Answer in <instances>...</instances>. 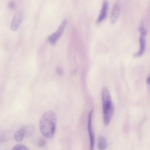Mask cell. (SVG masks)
<instances>
[{"label": "cell", "instance_id": "obj_10", "mask_svg": "<svg viewBox=\"0 0 150 150\" xmlns=\"http://www.w3.org/2000/svg\"><path fill=\"white\" fill-rule=\"evenodd\" d=\"M114 106L112 104L110 108L103 113V122L106 125H108L110 122L114 112Z\"/></svg>", "mask_w": 150, "mask_h": 150}, {"label": "cell", "instance_id": "obj_9", "mask_svg": "<svg viewBox=\"0 0 150 150\" xmlns=\"http://www.w3.org/2000/svg\"><path fill=\"white\" fill-rule=\"evenodd\" d=\"M109 3L107 0L103 1L100 14L96 21L98 23L103 21L106 17L108 8Z\"/></svg>", "mask_w": 150, "mask_h": 150}, {"label": "cell", "instance_id": "obj_11", "mask_svg": "<svg viewBox=\"0 0 150 150\" xmlns=\"http://www.w3.org/2000/svg\"><path fill=\"white\" fill-rule=\"evenodd\" d=\"M107 142L106 138L103 136L99 137L98 143V147L99 150H105L107 147Z\"/></svg>", "mask_w": 150, "mask_h": 150}, {"label": "cell", "instance_id": "obj_2", "mask_svg": "<svg viewBox=\"0 0 150 150\" xmlns=\"http://www.w3.org/2000/svg\"><path fill=\"white\" fill-rule=\"evenodd\" d=\"M139 30L140 34L139 38V48L137 52L133 55L136 57L142 56L144 53L146 48L145 37L147 34V30L143 25L139 27Z\"/></svg>", "mask_w": 150, "mask_h": 150}, {"label": "cell", "instance_id": "obj_15", "mask_svg": "<svg viewBox=\"0 0 150 150\" xmlns=\"http://www.w3.org/2000/svg\"><path fill=\"white\" fill-rule=\"evenodd\" d=\"M56 71L57 74L60 76H62L63 74V71L62 69L60 67H58L56 68Z\"/></svg>", "mask_w": 150, "mask_h": 150}, {"label": "cell", "instance_id": "obj_5", "mask_svg": "<svg viewBox=\"0 0 150 150\" xmlns=\"http://www.w3.org/2000/svg\"><path fill=\"white\" fill-rule=\"evenodd\" d=\"M33 129L32 126L30 125L24 126L20 127L15 132L14 138L17 142H20L23 139L25 136L30 132V130Z\"/></svg>", "mask_w": 150, "mask_h": 150}, {"label": "cell", "instance_id": "obj_3", "mask_svg": "<svg viewBox=\"0 0 150 150\" xmlns=\"http://www.w3.org/2000/svg\"><path fill=\"white\" fill-rule=\"evenodd\" d=\"M67 23V20H64L59 26L57 30L50 35L48 40L52 45H54L61 36L64 31Z\"/></svg>", "mask_w": 150, "mask_h": 150}, {"label": "cell", "instance_id": "obj_14", "mask_svg": "<svg viewBox=\"0 0 150 150\" xmlns=\"http://www.w3.org/2000/svg\"><path fill=\"white\" fill-rule=\"evenodd\" d=\"M46 141L44 138L42 137L39 140L38 145L39 147H41L44 146L45 145Z\"/></svg>", "mask_w": 150, "mask_h": 150}, {"label": "cell", "instance_id": "obj_7", "mask_svg": "<svg viewBox=\"0 0 150 150\" xmlns=\"http://www.w3.org/2000/svg\"><path fill=\"white\" fill-rule=\"evenodd\" d=\"M23 17L21 11L17 12L14 15L11 24V28L13 31L17 30L21 24Z\"/></svg>", "mask_w": 150, "mask_h": 150}, {"label": "cell", "instance_id": "obj_13", "mask_svg": "<svg viewBox=\"0 0 150 150\" xmlns=\"http://www.w3.org/2000/svg\"><path fill=\"white\" fill-rule=\"evenodd\" d=\"M7 6L9 9L13 10L16 8V5L14 1H10L8 3Z\"/></svg>", "mask_w": 150, "mask_h": 150}, {"label": "cell", "instance_id": "obj_1", "mask_svg": "<svg viewBox=\"0 0 150 150\" xmlns=\"http://www.w3.org/2000/svg\"><path fill=\"white\" fill-rule=\"evenodd\" d=\"M57 121V116L53 111L49 110L44 113L39 122L40 132L45 137L50 138L54 134Z\"/></svg>", "mask_w": 150, "mask_h": 150}, {"label": "cell", "instance_id": "obj_6", "mask_svg": "<svg viewBox=\"0 0 150 150\" xmlns=\"http://www.w3.org/2000/svg\"><path fill=\"white\" fill-rule=\"evenodd\" d=\"M93 110H91L89 112L88 118V130L90 138V150H94V135L92 124V115Z\"/></svg>", "mask_w": 150, "mask_h": 150}, {"label": "cell", "instance_id": "obj_4", "mask_svg": "<svg viewBox=\"0 0 150 150\" xmlns=\"http://www.w3.org/2000/svg\"><path fill=\"white\" fill-rule=\"evenodd\" d=\"M102 101L103 113L110 108L112 104L109 91L106 87H103L102 90Z\"/></svg>", "mask_w": 150, "mask_h": 150}, {"label": "cell", "instance_id": "obj_12", "mask_svg": "<svg viewBox=\"0 0 150 150\" xmlns=\"http://www.w3.org/2000/svg\"><path fill=\"white\" fill-rule=\"evenodd\" d=\"M12 150H29V149L27 147L24 145L17 144L14 146Z\"/></svg>", "mask_w": 150, "mask_h": 150}, {"label": "cell", "instance_id": "obj_8", "mask_svg": "<svg viewBox=\"0 0 150 150\" xmlns=\"http://www.w3.org/2000/svg\"><path fill=\"white\" fill-rule=\"evenodd\" d=\"M121 11L120 4L116 2L113 5L110 17V21L111 24H114L117 21Z\"/></svg>", "mask_w": 150, "mask_h": 150}, {"label": "cell", "instance_id": "obj_16", "mask_svg": "<svg viewBox=\"0 0 150 150\" xmlns=\"http://www.w3.org/2000/svg\"><path fill=\"white\" fill-rule=\"evenodd\" d=\"M146 81L149 85H150V76L147 78Z\"/></svg>", "mask_w": 150, "mask_h": 150}]
</instances>
